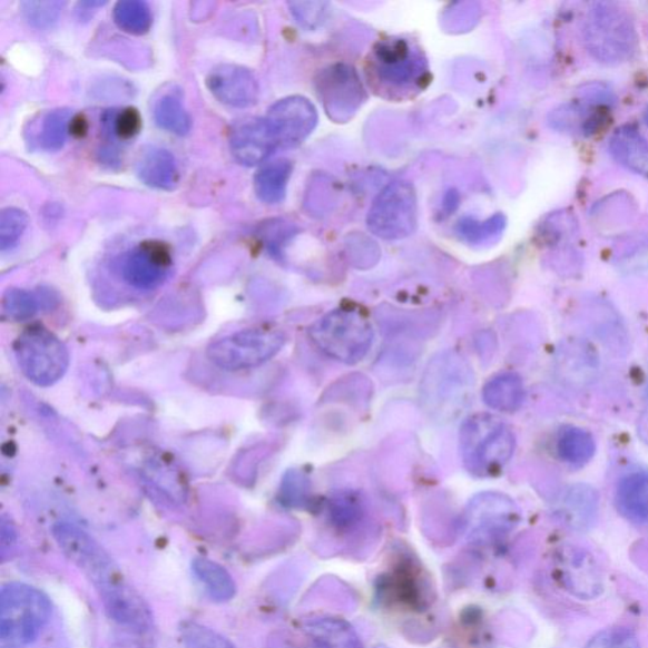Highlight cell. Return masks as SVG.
Returning <instances> with one entry per match:
<instances>
[{"label":"cell","mask_w":648,"mask_h":648,"mask_svg":"<svg viewBox=\"0 0 648 648\" xmlns=\"http://www.w3.org/2000/svg\"><path fill=\"white\" fill-rule=\"evenodd\" d=\"M305 629L318 648H363L354 628L342 619H313Z\"/></svg>","instance_id":"603a6c76"},{"label":"cell","mask_w":648,"mask_h":648,"mask_svg":"<svg viewBox=\"0 0 648 648\" xmlns=\"http://www.w3.org/2000/svg\"><path fill=\"white\" fill-rule=\"evenodd\" d=\"M279 148H293L307 140L318 122V114L308 99L284 98L268 109L265 117Z\"/></svg>","instance_id":"7c38bea8"},{"label":"cell","mask_w":648,"mask_h":648,"mask_svg":"<svg viewBox=\"0 0 648 648\" xmlns=\"http://www.w3.org/2000/svg\"><path fill=\"white\" fill-rule=\"evenodd\" d=\"M599 498L591 487L579 484L564 490L558 502L561 521L572 530L586 531L595 524Z\"/></svg>","instance_id":"ac0fdd59"},{"label":"cell","mask_w":648,"mask_h":648,"mask_svg":"<svg viewBox=\"0 0 648 648\" xmlns=\"http://www.w3.org/2000/svg\"><path fill=\"white\" fill-rule=\"evenodd\" d=\"M52 536L65 557L95 586L101 603L131 587L104 546L78 526L60 522L52 527Z\"/></svg>","instance_id":"3957f363"},{"label":"cell","mask_w":648,"mask_h":648,"mask_svg":"<svg viewBox=\"0 0 648 648\" xmlns=\"http://www.w3.org/2000/svg\"><path fill=\"white\" fill-rule=\"evenodd\" d=\"M310 337L324 355L340 363L354 365L372 348L374 330L363 312L338 308L314 322L310 328Z\"/></svg>","instance_id":"8992f818"},{"label":"cell","mask_w":648,"mask_h":648,"mask_svg":"<svg viewBox=\"0 0 648 648\" xmlns=\"http://www.w3.org/2000/svg\"><path fill=\"white\" fill-rule=\"evenodd\" d=\"M114 20L120 30L140 36L150 31L153 13L143 0H122L114 9Z\"/></svg>","instance_id":"83f0119b"},{"label":"cell","mask_w":648,"mask_h":648,"mask_svg":"<svg viewBox=\"0 0 648 648\" xmlns=\"http://www.w3.org/2000/svg\"><path fill=\"white\" fill-rule=\"evenodd\" d=\"M14 354L22 373L39 386H51L67 373L69 351L48 328H27L14 342Z\"/></svg>","instance_id":"52a82bcc"},{"label":"cell","mask_w":648,"mask_h":648,"mask_svg":"<svg viewBox=\"0 0 648 648\" xmlns=\"http://www.w3.org/2000/svg\"><path fill=\"white\" fill-rule=\"evenodd\" d=\"M558 572L563 588L578 598H597L603 590V579L598 564L585 550L562 549L558 560Z\"/></svg>","instance_id":"2e32d148"},{"label":"cell","mask_w":648,"mask_h":648,"mask_svg":"<svg viewBox=\"0 0 648 648\" xmlns=\"http://www.w3.org/2000/svg\"><path fill=\"white\" fill-rule=\"evenodd\" d=\"M332 520L338 526L353 524L360 520L363 513V505L360 499L353 493H341L332 499L330 504Z\"/></svg>","instance_id":"e575fe53"},{"label":"cell","mask_w":648,"mask_h":648,"mask_svg":"<svg viewBox=\"0 0 648 648\" xmlns=\"http://www.w3.org/2000/svg\"><path fill=\"white\" fill-rule=\"evenodd\" d=\"M229 147L235 159L245 166L265 163L279 145L266 118L236 120L229 131Z\"/></svg>","instance_id":"5bb4252c"},{"label":"cell","mask_w":648,"mask_h":648,"mask_svg":"<svg viewBox=\"0 0 648 648\" xmlns=\"http://www.w3.org/2000/svg\"><path fill=\"white\" fill-rule=\"evenodd\" d=\"M154 117L165 131L178 136L190 132L192 118L181 99L175 95H164L155 101Z\"/></svg>","instance_id":"d4e9b609"},{"label":"cell","mask_w":648,"mask_h":648,"mask_svg":"<svg viewBox=\"0 0 648 648\" xmlns=\"http://www.w3.org/2000/svg\"><path fill=\"white\" fill-rule=\"evenodd\" d=\"M173 265L171 248L163 240H144L129 253L122 265L125 281L138 289H154L168 277Z\"/></svg>","instance_id":"4fadbf2b"},{"label":"cell","mask_w":648,"mask_h":648,"mask_svg":"<svg viewBox=\"0 0 648 648\" xmlns=\"http://www.w3.org/2000/svg\"><path fill=\"white\" fill-rule=\"evenodd\" d=\"M597 444L588 431L568 428L558 440V452L563 461L572 465H582L595 456Z\"/></svg>","instance_id":"484cf974"},{"label":"cell","mask_w":648,"mask_h":648,"mask_svg":"<svg viewBox=\"0 0 648 648\" xmlns=\"http://www.w3.org/2000/svg\"><path fill=\"white\" fill-rule=\"evenodd\" d=\"M608 146L618 164L648 178V140L637 128L624 126L616 129Z\"/></svg>","instance_id":"d6986e66"},{"label":"cell","mask_w":648,"mask_h":648,"mask_svg":"<svg viewBox=\"0 0 648 648\" xmlns=\"http://www.w3.org/2000/svg\"><path fill=\"white\" fill-rule=\"evenodd\" d=\"M16 542V531L11 523L6 521L3 518L2 522V558L6 559L7 551L12 549V546Z\"/></svg>","instance_id":"f35d334b"},{"label":"cell","mask_w":648,"mask_h":648,"mask_svg":"<svg viewBox=\"0 0 648 648\" xmlns=\"http://www.w3.org/2000/svg\"><path fill=\"white\" fill-rule=\"evenodd\" d=\"M419 225V200L410 181H394L379 194L369 210L367 226L377 237L402 239Z\"/></svg>","instance_id":"9c48e42d"},{"label":"cell","mask_w":648,"mask_h":648,"mask_svg":"<svg viewBox=\"0 0 648 648\" xmlns=\"http://www.w3.org/2000/svg\"><path fill=\"white\" fill-rule=\"evenodd\" d=\"M48 596L23 582H11L0 591V647L24 648L36 641L51 617Z\"/></svg>","instance_id":"5b68a950"},{"label":"cell","mask_w":648,"mask_h":648,"mask_svg":"<svg viewBox=\"0 0 648 648\" xmlns=\"http://www.w3.org/2000/svg\"><path fill=\"white\" fill-rule=\"evenodd\" d=\"M520 521V511L504 494L483 493L472 499L467 513L471 540L488 541L512 531Z\"/></svg>","instance_id":"30bf717a"},{"label":"cell","mask_w":648,"mask_h":648,"mask_svg":"<svg viewBox=\"0 0 648 648\" xmlns=\"http://www.w3.org/2000/svg\"><path fill=\"white\" fill-rule=\"evenodd\" d=\"M526 391L522 379L514 373L499 374L483 389L484 403L494 411L512 413L521 409Z\"/></svg>","instance_id":"44dd1931"},{"label":"cell","mask_w":648,"mask_h":648,"mask_svg":"<svg viewBox=\"0 0 648 648\" xmlns=\"http://www.w3.org/2000/svg\"><path fill=\"white\" fill-rule=\"evenodd\" d=\"M181 641L187 648H236L226 637L215 629L196 622H184L180 626Z\"/></svg>","instance_id":"f546056e"},{"label":"cell","mask_w":648,"mask_h":648,"mask_svg":"<svg viewBox=\"0 0 648 648\" xmlns=\"http://www.w3.org/2000/svg\"><path fill=\"white\" fill-rule=\"evenodd\" d=\"M40 298L23 289H8L3 298L4 316L13 321H24L35 316L40 307Z\"/></svg>","instance_id":"4dcf8cb0"},{"label":"cell","mask_w":648,"mask_h":648,"mask_svg":"<svg viewBox=\"0 0 648 648\" xmlns=\"http://www.w3.org/2000/svg\"><path fill=\"white\" fill-rule=\"evenodd\" d=\"M318 96L328 116L346 120L363 105L365 90L353 68L337 63L321 73Z\"/></svg>","instance_id":"8fae6325"},{"label":"cell","mask_w":648,"mask_h":648,"mask_svg":"<svg viewBox=\"0 0 648 648\" xmlns=\"http://www.w3.org/2000/svg\"><path fill=\"white\" fill-rule=\"evenodd\" d=\"M582 39L591 57L610 67L631 60L638 46L631 13L612 2H599L590 7L582 24Z\"/></svg>","instance_id":"7a4b0ae2"},{"label":"cell","mask_w":648,"mask_h":648,"mask_svg":"<svg viewBox=\"0 0 648 648\" xmlns=\"http://www.w3.org/2000/svg\"><path fill=\"white\" fill-rule=\"evenodd\" d=\"M516 438L495 415L478 413L469 416L460 430L462 462L470 474L493 477L513 456Z\"/></svg>","instance_id":"277c9868"},{"label":"cell","mask_w":648,"mask_h":648,"mask_svg":"<svg viewBox=\"0 0 648 648\" xmlns=\"http://www.w3.org/2000/svg\"><path fill=\"white\" fill-rule=\"evenodd\" d=\"M505 227V218L503 215H495L485 222H478L475 219H462L458 227V233L462 238L472 244L484 243L503 233Z\"/></svg>","instance_id":"1f68e13d"},{"label":"cell","mask_w":648,"mask_h":648,"mask_svg":"<svg viewBox=\"0 0 648 648\" xmlns=\"http://www.w3.org/2000/svg\"><path fill=\"white\" fill-rule=\"evenodd\" d=\"M587 648H640V645L636 635L628 628L615 627L592 637Z\"/></svg>","instance_id":"d590c367"},{"label":"cell","mask_w":648,"mask_h":648,"mask_svg":"<svg viewBox=\"0 0 648 648\" xmlns=\"http://www.w3.org/2000/svg\"><path fill=\"white\" fill-rule=\"evenodd\" d=\"M104 126L107 132L128 141L141 131L143 118L140 112L134 107H127L120 110H107L104 116Z\"/></svg>","instance_id":"f1b7e54d"},{"label":"cell","mask_w":648,"mask_h":648,"mask_svg":"<svg viewBox=\"0 0 648 648\" xmlns=\"http://www.w3.org/2000/svg\"><path fill=\"white\" fill-rule=\"evenodd\" d=\"M29 225L26 212L18 208H7L0 215V249H12L23 236Z\"/></svg>","instance_id":"d6a6232c"},{"label":"cell","mask_w":648,"mask_h":648,"mask_svg":"<svg viewBox=\"0 0 648 648\" xmlns=\"http://www.w3.org/2000/svg\"><path fill=\"white\" fill-rule=\"evenodd\" d=\"M617 504L628 520L648 523V471H635L620 480Z\"/></svg>","instance_id":"ffe728a7"},{"label":"cell","mask_w":648,"mask_h":648,"mask_svg":"<svg viewBox=\"0 0 648 648\" xmlns=\"http://www.w3.org/2000/svg\"><path fill=\"white\" fill-rule=\"evenodd\" d=\"M194 576L206 587L208 595L216 601H227L236 595V582L219 563L205 558L193 561Z\"/></svg>","instance_id":"cb8c5ba5"},{"label":"cell","mask_w":648,"mask_h":648,"mask_svg":"<svg viewBox=\"0 0 648 648\" xmlns=\"http://www.w3.org/2000/svg\"><path fill=\"white\" fill-rule=\"evenodd\" d=\"M207 87L220 104L234 108L254 106L261 90L254 72L235 63H222L213 69L207 77Z\"/></svg>","instance_id":"9a60e30c"},{"label":"cell","mask_w":648,"mask_h":648,"mask_svg":"<svg viewBox=\"0 0 648 648\" xmlns=\"http://www.w3.org/2000/svg\"><path fill=\"white\" fill-rule=\"evenodd\" d=\"M285 341L281 330L248 328L213 342L207 356L219 369L239 372L265 364L281 353Z\"/></svg>","instance_id":"ba28073f"},{"label":"cell","mask_w":648,"mask_h":648,"mask_svg":"<svg viewBox=\"0 0 648 648\" xmlns=\"http://www.w3.org/2000/svg\"><path fill=\"white\" fill-rule=\"evenodd\" d=\"M289 160L268 163L257 171L254 179L256 196L266 205H279L284 200L292 177Z\"/></svg>","instance_id":"7402d4cb"},{"label":"cell","mask_w":648,"mask_h":648,"mask_svg":"<svg viewBox=\"0 0 648 648\" xmlns=\"http://www.w3.org/2000/svg\"><path fill=\"white\" fill-rule=\"evenodd\" d=\"M645 120H646V124L648 126V106H647V108L645 110Z\"/></svg>","instance_id":"ab89813d"},{"label":"cell","mask_w":648,"mask_h":648,"mask_svg":"<svg viewBox=\"0 0 648 648\" xmlns=\"http://www.w3.org/2000/svg\"><path fill=\"white\" fill-rule=\"evenodd\" d=\"M72 114L69 109H57L46 115L41 120L37 144L48 153L59 151L70 135Z\"/></svg>","instance_id":"4316f807"},{"label":"cell","mask_w":648,"mask_h":648,"mask_svg":"<svg viewBox=\"0 0 648 648\" xmlns=\"http://www.w3.org/2000/svg\"><path fill=\"white\" fill-rule=\"evenodd\" d=\"M367 78L389 99L412 98L429 86L428 58L419 43L403 37L377 41L367 59Z\"/></svg>","instance_id":"6da1fadb"},{"label":"cell","mask_w":648,"mask_h":648,"mask_svg":"<svg viewBox=\"0 0 648 648\" xmlns=\"http://www.w3.org/2000/svg\"><path fill=\"white\" fill-rule=\"evenodd\" d=\"M88 119L85 115H73L70 122V135L82 138L88 132Z\"/></svg>","instance_id":"74e56055"},{"label":"cell","mask_w":648,"mask_h":648,"mask_svg":"<svg viewBox=\"0 0 648 648\" xmlns=\"http://www.w3.org/2000/svg\"><path fill=\"white\" fill-rule=\"evenodd\" d=\"M308 492V480L300 474V472H288V475L284 479L282 489L283 501L291 505L302 504L307 501Z\"/></svg>","instance_id":"8d00e7d4"},{"label":"cell","mask_w":648,"mask_h":648,"mask_svg":"<svg viewBox=\"0 0 648 648\" xmlns=\"http://www.w3.org/2000/svg\"><path fill=\"white\" fill-rule=\"evenodd\" d=\"M63 6L61 2H24L22 12L26 20L37 29H48L58 21Z\"/></svg>","instance_id":"836d02e7"},{"label":"cell","mask_w":648,"mask_h":648,"mask_svg":"<svg viewBox=\"0 0 648 648\" xmlns=\"http://www.w3.org/2000/svg\"><path fill=\"white\" fill-rule=\"evenodd\" d=\"M136 171L148 187L171 192L178 187L180 174L174 155L159 146H146L138 155Z\"/></svg>","instance_id":"e0dca14e"}]
</instances>
